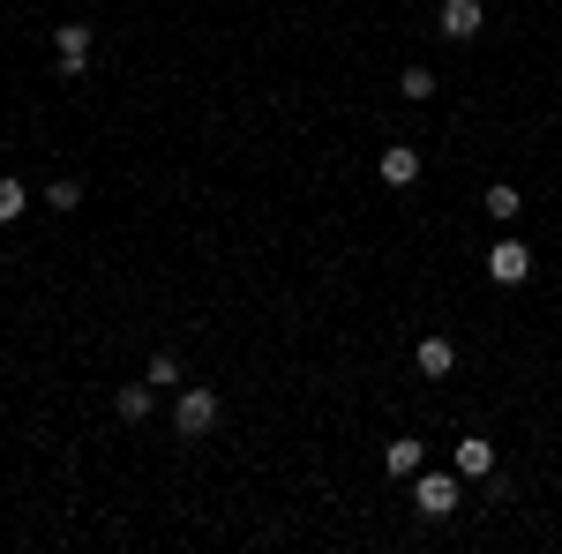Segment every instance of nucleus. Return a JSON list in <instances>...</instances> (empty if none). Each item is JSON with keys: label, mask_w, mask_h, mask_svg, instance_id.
<instances>
[{"label": "nucleus", "mask_w": 562, "mask_h": 554, "mask_svg": "<svg viewBox=\"0 0 562 554\" xmlns=\"http://www.w3.org/2000/svg\"><path fill=\"white\" fill-rule=\"evenodd\" d=\"M458 502H465L458 495V472H413V510L420 517H450Z\"/></svg>", "instance_id": "f03ea898"}, {"label": "nucleus", "mask_w": 562, "mask_h": 554, "mask_svg": "<svg viewBox=\"0 0 562 554\" xmlns=\"http://www.w3.org/2000/svg\"><path fill=\"white\" fill-rule=\"evenodd\" d=\"M150 405H158V383H150V375H143V383H121V397H113L121 420H150Z\"/></svg>", "instance_id": "6e6552de"}, {"label": "nucleus", "mask_w": 562, "mask_h": 554, "mask_svg": "<svg viewBox=\"0 0 562 554\" xmlns=\"http://www.w3.org/2000/svg\"><path fill=\"white\" fill-rule=\"evenodd\" d=\"M450 465H458V479H487V472H495V442H480V434H465Z\"/></svg>", "instance_id": "423d86ee"}, {"label": "nucleus", "mask_w": 562, "mask_h": 554, "mask_svg": "<svg viewBox=\"0 0 562 554\" xmlns=\"http://www.w3.org/2000/svg\"><path fill=\"white\" fill-rule=\"evenodd\" d=\"M397 90H405L413 105H420V98H435V68H405V76H397Z\"/></svg>", "instance_id": "4468645a"}, {"label": "nucleus", "mask_w": 562, "mask_h": 554, "mask_svg": "<svg viewBox=\"0 0 562 554\" xmlns=\"http://www.w3.org/2000/svg\"><path fill=\"white\" fill-rule=\"evenodd\" d=\"M480 211L495 217V225H510V217L525 211V195H518V188H510V180H495V188H487V195H480Z\"/></svg>", "instance_id": "1a4fd4ad"}, {"label": "nucleus", "mask_w": 562, "mask_h": 554, "mask_svg": "<svg viewBox=\"0 0 562 554\" xmlns=\"http://www.w3.org/2000/svg\"><path fill=\"white\" fill-rule=\"evenodd\" d=\"M442 38H480V0H442Z\"/></svg>", "instance_id": "0eeeda50"}, {"label": "nucleus", "mask_w": 562, "mask_h": 554, "mask_svg": "<svg viewBox=\"0 0 562 554\" xmlns=\"http://www.w3.org/2000/svg\"><path fill=\"white\" fill-rule=\"evenodd\" d=\"M487 278H495V285H525V278H532V248L503 233V240L487 248Z\"/></svg>", "instance_id": "7ed1b4c3"}, {"label": "nucleus", "mask_w": 562, "mask_h": 554, "mask_svg": "<svg viewBox=\"0 0 562 554\" xmlns=\"http://www.w3.org/2000/svg\"><path fill=\"white\" fill-rule=\"evenodd\" d=\"M45 211H83V188H76V180H53V188H45Z\"/></svg>", "instance_id": "ddd939ff"}, {"label": "nucleus", "mask_w": 562, "mask_h": 554, "mask_svg": "<svg viewBox=\"0 0 562 554\" xmlns=\"http://www.w3.org/2000/svg\"><path fill=\"white\" fill-rule=\"evenodd\" d=\"M420 180V150L413 143H383V188H413Z\"/></svg>", "instance_id": "39448f33"}, {"label": "nucleus", "mask_w": 562, "mask_h": 554, "mask_svg": "<svg viewBox=\"0 0 562 554\" xmlns=\"http://www.w3.org/2000/svg\"><path fill=\"white\" fill-rule=\"evenodd\" d=\"M413 360H420V375H450V368H458V344H450V338H420Z\"/></svg>", "instance_id": "9d476101"}, {"label": "nucleus", "mask_w": 562, "mask_h": 554, "mask_svg": "<svg viewBox=\"0 0 562 554\" xmlns=\"http://www.w3.org/2000/svg\"><path fill=\"white\" fill-rule=\"evenodd\" d=\"M211 427H217V389L188 383L173 397V434H180V442H195V434H211Z\"/></svg>", "instance_id": "f257e3e1"}, {"label": "nucleus", "mask_w": 562, "mask_h": 554, "mask_svg": "<svg viewBox=\"0 0 562 554\" xmlns=\"http://www.w3.org/2000/svg\"><path fill=\"white\" fill-rule=\"evenodd\" d=\"M383 472L413 479V472H420V442H390V450H383Z\"/></svg>", "instance_id": "9b49d317"}, {"label": "nucleus", "mask_w": 562, "mask_h": 554, "mask_svg": "<svg viewBox=\"0 0 562 554\" xmlns=\"http://www.w3.org/2000/svg\"><path fill=\"white\" fill-rule=\"evenodd\" d=\"M23 203H31V195H23V180H8V172H0V225H15Z\"/></svg>", "instance_id": "f8f14e48"}, {"label": "nucleus", "mask_w": 562, "mask_h": 554, "mask_svg": "<svg viewBox=\"0 0 562 554\" xmlns=\"http://www.w3.org/2000/svg\"><path fill=\"white\" fill-rule=\"evenodd\" d=\"M53 60H60V76H83V60H90V23H60V31H53Z\"/></svg>", "instance_id": "20e7f679"}, {"label": "nucleus", "mask_w": 562, "mask_h": 554, "mask_svg": "<svg viewBox=\"0 0 562 554\" xmlns=\"http://www.w3.org/2000/svg\"><path fill=\"white\" fill-rule=\"evenodd\" d=\"M143 375H150V383L166 389V383H180V360H173V352H158V360H150V368H143Z\"/></svg>", "instance_id": "2eb2a0df"}]
</instances>
